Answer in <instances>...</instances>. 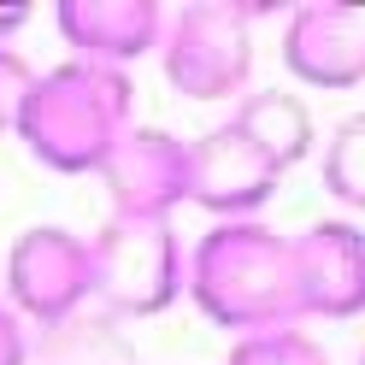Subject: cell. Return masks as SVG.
<instances>
[{"label":"cell","mask_w":365,"mask_h":365,"mask_svg":"<svg viewBox=\"0 0 365 365\" xmlns=\"http://www.w3.org/2000/svg\"><path fill=\"white\" fill-rule=\"evenodd\" d=\"M182 294L200 307V318H212L236 341L307 324L301 271H294V236L271 230L265 218L212 224L189 247V289Z\"/></svg>","instance_id":"6da1fadb"},{"label":"cell","mask_w":365,"mask_h":365,"mask_svg":"<svg viewBox=\"0 0 365 365\" xmlns=\"http://www.w3.org/2000/svg\"><path fill=\"white\" fill-rule=\"evenodd\" d=\"M135 130V88L130 71L88 59H65L53 71H36L12 135L30 148L36 165L59 177H88L112 159V148Z\"/></svg>","instance_id":"7a4b0ae2"},{"label":"cell","mask_w":365,"mask_h":365,"mask_svg":"<svg viewBox=\"0 0 365 365\" xmlns=\"http://www.w3.org/2000/svg\"><path fill=\"white\" fill-rule=\"evenodd\" d=\"M159 65L182 101H242L254 83V12L224 0L182 6L159 36Z\"/></svg>","instance_id":"3957f363"},{"label":"cell","mask_w":365,"mask_h":365,"mask_svg":"<svg viewBox=\"0 0 365 365\" xmlns=\"http://www.w3.org/2000/svg\"><path fill=\"white\" fill-rule=\"evenodd\" d=\"M95 254V301L118 318H153L189 289V247L171 224H124L112 218L88 236Z\"/></svg>","instance_id":"277c9868"},{"label":"cell","mask_w":365,"mask_h":365,"mask_svg":"<svg viewBox=\"0 0 365 365\" xmlns=\"http://www.w3.org/2000/svg\"><path fill=\"white\" fill-rule=\"evenodd\" d=\"M24 324H65L95 301V254L88 236L65 224H36L6 247V294H0Z\"/></svg>","instance_id":"5b68a950"},{"label":"cell","mask_w":365,"mask_h":365,"mask_svg":"<svg viewBox=\"0 0 365 365\" xmlns=\"http://www.w3.org/2000/svg\"><path fill=\"white\" fill-rule=\"evenodd\" d=\"M101 182H106L112 218L171 224L177 207H189V142L159 124H135L101 165Z\"/></svg>","instance_id":"8992f818"},{"label":"cell","mask_w":365,"mask_h":365,"mask_svg":"<svg viewBox=\"0 0 365 365\" xmlns=\"http://www.w3.org/2000/svg\"><path fill=\"white\" fill-rule=\"evenodd\" d=\"M277 182H283V171L230 118L189 142V207L212 212V224L259 218L265 200L277 195Z\"/></svg>","instance_id":"52a82bcc"},{"label":"cell","mask_w":365,"mask_h":365,"mask_svg":"<svg viewBox=\"0 0 365 365\" xmlns=\"http://www.w3.org/2000/svg\"><path fill=\"white\" fill-rule=\"evenodd\" d=\"M294 271H301V312L341 324L365 312V230L354 218H318L294 236Z\"/></svg>","instance_id":"ba28073f"},{"label":"cell","mask_w":365,"mask_h":365,"mask_svg":"<svg viewBox=\"0 0 365 365\" xmlns=\"http://www.w3.org/2000/svg\"><path fill=\"white\" fill-rule=\"evenodd\" d=\"M283 65L307 88H359L365 83V6H301L283 24Z\"/></svg>","instance_id":"9c48e42d"},{"label":"cell","mask_w":365,"mask_h":365,"mask_svg":"<svg viewBox=\"0 0 365 365\" xmlns=\"http://www.w3.org/2000/svg\"><path fill=\"white\" fill-rule=\"evenodd\" d=\"M53 24L65 36V48H71V59L124 71V65H135L142 53L159 48L165 12L153 0H59Z\"/></svg>","instance_id":"30bf717a"},{"label":"cell","mask_w":365,"mask_h":365,"mask_svg":"<svg viewBox=\"0 0 365 365\" xmlns=\"http://www.w3.org/2000/svg\"><path fill=\"white\" fill-rule=\"evenodd\" d=\"M230 124L254 142L277 171H294L301 159L318 148V124H312V106L289 88H247L236 101Z\"/></svg>","instance_id":"8fae6325"},{"label":"cell","mask_w":365,"mask_h":365,"mask_svg":"<svg viewBox=\"0 0 365 365\" xmlns=\"http://www.w3.org/2000/svg\"><path fill=\"white\" fill-rule=\"evenodd\" d=\"M318 177L336 207L365 212V112H348L324 142H318Z\"/></svg>","instance_id":"7c38bea8"},{"label":"cell","mask_w":365,"mask_h":365,"mask_svg":"<svg viewBox=\"0 0 365 365\" xmlns=\"http://www.w3.org/2000/svg\"><path fill=\"white\" fill-rule=\"evenodd\" d=\"M224 365H330V354L294 324V330H265V336H242Z\"/></svg>","instance_id":"4fadbf2b"},{"label":"cell","mask_w":365,"mask_h":365,"mask_svg":"<svg viewBox=\"0 0 365 365\" xmlns=\"http://www.w3.org/2000/svg\"><path fill=\"white\" fill-rule=\"evenodd\" d=\"M30 83H36L30 59L18 53V48H0V130H12V124H18V106H24Z\"/></svg>","instance_id":"5bb4252c"},{"label":"cell","mask_w":365,"mask_h":365,"mask_svg":"<svg viewBox=\"0 0 365 365\" xmlns=\"http://www.w3.org/2000/svg\"><path fill=\"white\" fill-rule=\"evenodd\" d=\"M30 359V330L6 301H0V365H24Z\"/></svg>","instance_id":"9a60e30c"},{"label":"cell","mask_w":365,"mask_h":365,"mask_svg":"<svg viewBox=\"0 0 365 365\" xmlns=\"http://www.w3.org/2000/svg\"><path fill=\"white\" fill-rule=\"evenodd\" d=\"M24 24H30V6H18V0H12V6H0V48H12V36L24 30Z\"/></svg>","instance_id":"2e32d148"},{"label":"cell","mask_w":365,"mask_h":365,"mask_svg":"<svg viewBox=\"0 0 365 365\" xmlns=\"http://www.w3.org/2000/svg\"><path fill=\"white\" fill-rule=\"evenodd\" d=\"M354 365H365V348H359V354H354Z\"/></svg>","instance_id":"e0dca14e"}]
</instances>
